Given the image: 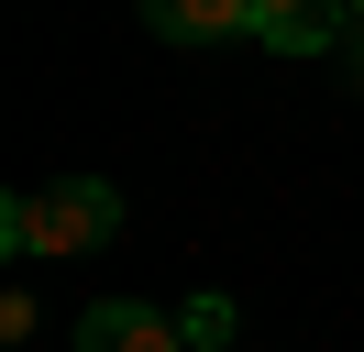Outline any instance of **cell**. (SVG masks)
I'll list each match as a JSON object with an SVG mask.
<instances>
[{"label":"cell","mask_w":364,"mask_h":352,"mask_svg":"<svg viewBox=\"0 0 364 352\" xmlns=\"http://www.w3.org/2000/svg\"><path fill=\"white\" fill-rule=\"evenodd\" d=\"M342 66H353V77H364V11H353V33H342Z\"/></svg>","instance_id":"8992f818"},{"label":"cell","mask_w":364,"mask_h":352,"mask_svg":"<svg viewBox=\"0 0 364 352\" xmlns=\"http://www.w3.org/2000/svg\"><path fill=\"white\" fill-rule=\"evenodd\" d=\"M353 11H364V0H353Z\"/></svg>","instance_id":"52a82bcc"},{"label":"cell","mask_w":364,"mask_h":352,"mask_svg":"<svg viewBox=\"0 0 364 352\" xmlns=\"http://www.w3.org/2000/svg\"><path fill=\"white\" fill-rule=\"evenodd\" d=\"M166 44H221V33H254V0H144Z\"/></svg>","instance_id":"277c9868"},{"label":"cell","mask_w":364,"mask_h":352,"mask_svg":"<svg viewBox=\"0 0 364 352\" xmlns=\"http://www.w3.org/2000/svg\"><path fill=\"white\" fill-rule=\"evenodd\" d=\"M0 231H11V253H100V242L122 231V198L100 187V176H67V187H23L11 209H0Z\"/></svg>","instance_id":"6da1fadb"},{"label":"cell","mask_w":364,"mask_h":352,"mask_svg":"<svg viewBox=\"0 0 364 352\" xmlns=\"http://www.w3.org/2000/svg\"><path fill=\"white\" fill-rule=\"evenodd\" d=\"M254 33L276 55H320V44L353 33V0H254Z\"/></svg>","instance_id":"7a4b0ae2"},{"label":"cell","mask_w":364,"mask_h":352,"mask_svg":"<svg viewBox=\"0 0 364 352\" xmlns=\"http://www.w3.org/2000/svg\"><path fill=\"white\" fill-rule=\"evenodd\" d=\"M188 330L177 319H155L144 297H100L89 319H77V352H177Z\"/></svg>","instance_id":"3957f363"},{"label":"cell","mask_w":364,"mask_h":352,"mask_svg":"<svg viewBox=\"0 0 364 352\" xmlns=\"http://www.w3.org/2000/svg\"><path fill=\"white\" fill-rule=\"evenodd\" d=\"M177 330H188V352H221V341H232V308H221V297H188Z\"/></svg>","instance_id":"5b68a950"}]
</instances>
